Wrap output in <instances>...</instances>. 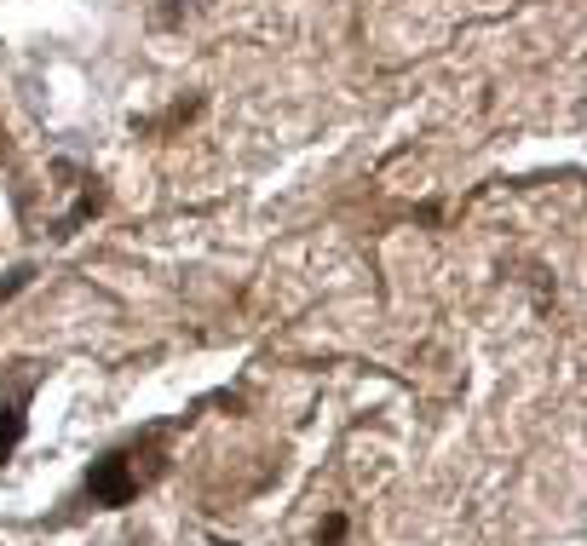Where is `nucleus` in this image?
I'll use <instances>...</instances> for the list:
<instances>
[{
  "label": "nucleus",
  "instance_id": "5",
  "mask_svg": "<svg viewBox=\"0 0 587 546\" xmlns=\"http://www.w3.org/2000/svg\"><path fill=\"white\" fill-rule=\"evenodd\" d=\"M346 541V518H329V524L317 529V546H340Z\"/></svg>",
  "mask_w": 587,
  "mask_h": 546
},
{
  "label": "nucleus",
  "instance_id": "1",
  "mask_svg": "<svg viewBox=\"0 0 587 546\" xmlns=\"http://www.w3.org/2000/svg\"><path fill=\"white\" fill-rule=\"evenodd\" d=\"M87 495H93L98 506H127V501H139V472H133V460H127V455L93 460V472H87Z\"/></svg>",
  "mask_w": 587,
  "mask_h": 546
},
{
  "label": "nucleus",
  "instance_id": "2",
  "mask_svg": "<svg viewBox=\"0 0 587 546\" xmlns=\"http://www.w3.org/2000/svg\"><path fill=\"white\" fill-rule=\"evenodd\" d=\"M98 207H104V190H98V179H93V190H87V196H81V202L64 213V219H52V236H58V242H70L75 230H81V225H87V219L98 213Z\"/></svg>",
  "mask_w": 587,
  "mask_h": 546
},
{
  "label": "nucleus",
  "instance_id": "3",
  "mask_svg": "<svg viewBox=\"0 0 587 546\" xmlns=\"http://www.w3.org/2000/svg\"><path fill=\"white\" fill-rule=\"evenodd\" d=\"M24 443V414H18V403H0V460L12 455Z\"/></svg>",
  "mask_w": 587,
  "mask_h": 546
},
{
  "label": "nucleus",
  "instance_id": "4",
  "mask_svg": "<svg viewBox=\"0 0 587 546\" xmlns=\"http://www.w3.org/2000/svg\"><path fill=\"white\" fill-rule=\"evenodd\" d=\"M29 282H35V265H12V271L0 276V305H6L12 294H24Z\"/></svg>",
  "mask_w": 587,
  "mask_h": 546
}]
</instances>
